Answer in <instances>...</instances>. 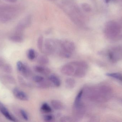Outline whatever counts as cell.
Wrapping results in <instances>:
<instances>
[{
  "label": "cell",
  "instance_id": "obj_1",
  "mask_svg": "<svg viewBox=\"0 0 122 122\" xmlns=\"http://www.w3.org/2000/svg\"><path fill=\"white\" fill-rule=\"evenodd\" d=\"M75 46L74 44L69 41H65L61 43L60 48L58 50L59 56L62 58H70L74 52Z\"/></svg>",
  "mask_w": 122,
  "mask_h": 122
},
{
  "label": "cell",
  "instance_id": "obj_2",
  "mask_svg": "<svg viewBox=\"0 0 122 122\" xmlns=\"http://www.w3.org/2000/svg\"><path fill=\"white\" fill-rule=\"evenodd\" d=\"M56 44L54 42L51 41H46L44 46V53L47 55L53 54L56 51Z\"/></svg>",
  "mask_w": 122,
  "mask_h": 122
},
{
  "label": "cell",
  "instance_id": "obj_3",
  "mask_svg": "<svg viewBox=\"0 0 122 122\" xmlns=\"http://www.w3.org/2000/svg\"><path fill=\"white\" fill-rule=\"evenodd\" d=\"M75 69V67L69 62L61 67V72L63 74L66 76H73Z\"/></svg>",
  "mask_w": 122,
  "mask_h": 122
},
{
  "label": "cell",
  "instance_id": "obj_4",
  "mask_svg": "<svg viewBox=\"0 0 122 122\" xmlns=\"http://www.w3.org/2000/svg\"><path fill=\"white\" fill-rule=\"evenodd\" d=\"M0 111L8 120L12 122H17L18 120L9 111L6 107L0 102Z\"/></svg>",
  "mask_w": 122,
  "mask_h": 122
},
{
  "label": "cell",
  "instance_id": "obj_5",
  "mask_svg": "<svg viewBox=\"0 0 122 122\" xmlns=\"http://www.w3.org/2000/svg\"><path fill=\"white\" fill-rule=\"evenodd\" d=\"M13 92L14 96L19 100L23 101H27L29 100L28 96L26 94L18 88H14L13 90Z\"/></svg>",
  "mask_w": 122,
  "mask_h": 122
},
{
  "label": "cell",
  "instance_id": "obj_6",
  "mask_svg": "<svg viewBox=\"0 0 122 122\" xmlns=\"http://www.w3.org/2000/svg\"><path fill=\"white\" fill-rule=\"evenodd\" d=\"M85 107L82 104L77 107H74L73 113L74 116L77 118H81L85 112Z\"/></svg>",
  "mask_w": 122,
  "mask_h": 122
},
{
  "label": "cell",
  "instance_id": "obj_7",
  "mask_svg": "<svg viewBox=\"0 0 122 122\" xmlns=\"http://www.w3.org/2000/svg\"><path fill=\"white\" fill-rule=\"evenodd\" d=\"M33 69L36 72L43 75H48L51 72L50 69L42 66H35L34 67Z\"/></svg>",
  "mask_w": 122,
  "mask_h": 122
},
{
  "label": "cell",
  "instance_id": "obj_8",
  "mask_svg": "<svg viewBox=\"0 0 122 122\" xmlns=\"http://www.w3.org/2000/svg\"><path fill=\"white\" fill-rule=\"evenodd\" d=\"M86 70L87 69L83 68L75 67V71L73 76L76 78H83L86 75Z\"/></svg>",
  "mask_w": 122,
  "mask_h": 122
},
{
  "label": "cell",
  "instance_id": "obj_9",
  "mask_svg": "<svg viewBox=\"0 0 122 122\" xmlns=\"http://www.w3.org/2000/svg\"><path fill=\"white\" fill-rule=\"evenodd\" d=\"M75 67H80L86 69L88 68V64L84 61H74L69 62Z\"/></svg>",
  "mask_w": 122,
  "mask_h": 122
},
{
  "label": "cell",
  "instance_id": "obj_10",
  "mask_svg": "<svg viewBox=\"0 0 122 122\" xmlns=\"http://www.w3.org/2000/svg\"><path fill=\"white\" fill-rule=\"evenodd\" d=\"M11 17L10 14L3 11H0V22L5 23L11 19Z\"/></svg>",
  "mask_w": 122,
  "mask_h": 122
},
{
  "label": "cell",
  "instance_id": "obj_11",
  "mask_svg": "<svg viewBox=\"0 0 122 122\" xmlns=\"http://www.w3.org/2000/svg\"><path fill=\"white\" fill-rule=\"evenodd\" d=\"M49 80L56 87H59L61 85V82L60 79L56 75L52 74L49 77Z\"/></svg>",
  "mask_w": 122,
  "mask_h": 122
},
{
  "label": "cell",
  "instance_id": "obj_12",
  "mask_svg": "<svg viewBox=\"0 0 122 122\" xmlns=\"http://www.w3.org/2000/svg\"><path fill=\"white\" fill-rule=\"evenodd\" d=\"M51 106L54 109L57 110H61L64 108L63 104L60 101L56 100H53L51 102Z\"/></svg>",
  "mask_w": 122,
  "mask_h": 122
},
{
  "label": "cell",
  "instance_id": "obj_13",
  "mask_svg": "<svg viewBox=\"0 0 122 122\" xmlns=\"http://www.w3.org/2000/svg\"><path fill=\"white\" fill-rule=\"evenodd\" d=\"M65 86L67 89H73L76 85V81L71 78H68L66 79L65 81Z\"/></svg>",
  "mask_w": 122,
  "mask_h": 122
},
{
  "label": "cell",
  "instance_id": "obj_14",
  "mask_svg": "<svg viewBox=\"0 0 122 122\" xmlns=\"http://www.w3.org/2000/svg\"><path fill=\"white\" fill-rule=\"evenodd\" d=\"M37 62L41 65H46L49 63V59L46 55H41L38 57Z\"/></svg>",
  "mask_w": 122,
  "mask_h": 122
},
{
  "label": "cell",
  "instance_id": "obj_15",
  "mask_svg": "<svg viewBox=\"0 0 122 122\" xmlns=\"http://www.w3.org/2000/svg\"><path fill=\"white\" fill-rule=\"evenodd\" d=\"M52 83L49 81L44 80L42 81L37 83V86L38 88L45 89L49 88L52 85Z\"/></svg>",
  "mask_w": 122,
  "mask_h": 122
},
{
  "label": "cell",
  "instance_id": "obj_16",
  "mask_svg": "<svg viewBox=\"0 0 122 122\" xmlns=\"http://www.w3.org/2000/svg\"><path fill=\"white\" fill-rule=\"evenodd\" d=\"M83 92H84L83 90H81L77 94L76 98H75L74 102V107L77 106L81 104V100Z\"/></svg>",
  "mask_w": 122,
  "mask_h": 122
},
{
  "label": "cell",
  "instance_id": "obj_17",
  "mask_svg": "<svg viewBox=\"0 0 122 122\" xmlns=\"http://www.w3.org/2000/svg\"><path fill=\"white\" fill-rule=\"evenodd\" d=\"M41 110L45 113H50L52 112V110L51 107L46 103L42 104L41 107Z\"/></svg>",
  "mask_w": 122,
  "mask_h": 122
},
{
  "label": "cell",
  "instance_id": "obj_18",
  "mask_svg": "<svg viewBox=\"0 0 122 122\" xmlns=\"http://www.w3.org/2000/svg\"><path fill=\"white\" fill-rule=\"evenodd\" d=\"M10 40L13 42L16 43H21L23 42V37L20 35L16 34L11 36L10 37Z\"/></svg>",
  "mask_w": 122,
  "mask_h": 122
},
{
  "label": "cell",
  "instance_id": "obj_19",
  "mask_svg": "<svg viewBox=\"0 0 122 122\" xmlns=\"http://www.w3.org/2000/svg\"><path fill=\"white\" fill-rule=\"evenodd\" d=\"M21 72L24 76L28 77L30 74L31 71L29 67L26 64H24L23 69Z\"/></svg>",
  "mask_w": 122,
  "mask_h": 122
},
{
  "label": "cell",
  "instance_id": "obj_20",
  "mask_svg": "<svg viewBox=\"0 0 122 122\" xmlns=\"http://www.w3.org/2000/svg\"><path fill=\"white\" fill-rule=\"evenodd\" d=\"M25 26L22 22L19 23L16 26L15 28V31L18 34L20 35L24 29Z\"/></svg>",
  "mask_w": 122,
  "mask_h": 122
},
{
  "label": "cell",
  "instance_id": "obj_21",
  "mask_svg": "<svg viewBox=\"0 0 122 122\" xmlns=\"http://www.w3.org/2000/svg\"><path fill=\"white\" fill-rule=\"evenodd\" d=\"M4 80L9 84H15V80L11 75L6 74L4 76Z\"/></svg>",
  "mask_w": 122,
  "mask_h": 122
},
{
  "label": "cell",
  "instance_id": "obj_22",
  "mask_svg": "<svg viewBox=\"0 0 122 122\" xmlns=\"http://www.w3.org/2000/svg\"><path fill=\"white\" fill-rule=\"evenodd\" d=\"M27 56L30 60H33L36 57V52L33 49H30L28 51Z\"/></svg>",
  "mask_w": 122,
  "mask_h": 122
},
{
  "label": "cell",
  "instance_id": "obj_23",
  "mask_svg": "<svg viewBox=\"0 0 122 122\" xmlns=\"http://www.w3.org/2000/svg\"><path fill=\"white\" fill-rule=\"evenodd\" d=\"M3 71L6 74H11L13 71V68L10 64H5L2 67Z\"/></svg>",
  "mask_w": 122,
  "mask_h": 122
},
{
  "label": "cell",
  "instance_id": "obj_24",
  "mask_svg": "<svg viewBox=\"0 0 122 122\" xmlns=\"http://www.w3.org/2000/svg\"><path fill=\"white\" fill-rule=\"evenodd\" d=\"M107 76L122 81V75L118 73H109L107 74Z\"/></svg>",
  "mask_w": 122,
  "mask_h": 122
},
{
  "label": "cell",
  "instance_id": "obj_25",
  "mask_svg": "<svg viewBox=\"0 0 122 122\" xmlns=\"http://www.w3.org/2000/svg\"><path fill=\"white\" fill-rule=\"evenodd\" d=\"M43 38L42 36H41L38 39L37 46L39 49L41 51H43Z\"/></svg>",
  "mask_w": 122,
  "mask_h": 122
},
{
  "label": "cell",
  "instance_id": "obj_26",
  "mask_svg": "<svg viewBox=\"0 0 122 122\" xmlns=\"http://www.w3.org/2000/svg\"><path fill=\"white\" fill-rule=\"evenodd\" d=\"M43 119L46 122H52L54 120V117L52 115H46L44 116Z\"/></svg>",
  "mask_w": 122,
  "mask_h": 122
},
{
  "label": "cell",
  "instance_id": "obj_27",
  "mask_svg": "<svg viewBox=\"0 0 122 122\" xmlns=\"http://www.w3.org/2000/svg\"><path fill=\"white\" fill-rule=\"evenodd\" d=\"M43 77L40 76H35L33 77V80L36 83H39L44 80Z\"/></svg>",
  "mask_w": 122,
  "mask_h": 122
},
{
  "label": "cell",
  "instance_id": "obj_28",
  "mask_svg": "<svg viewBox=\"0 0 122 122\" xmlns=\"http://www.w3.org/2000/svg\"><path fill=\"white\" fill-rule=\"evenodd\" d=\"M21 115L24 120L28 121L29 119V117L26 112L23 109H21L20 111Z\"/></svg>",
  "mask_w": 122,
  "mask_h": 122
},
{
  "label": "cell",
  "instance_id": "obj_29",
  "mask_svg": "<svg viewBox=\"0 0 122 122\" xmlns=\"http://www.w3.org/2000/svg\"><path fill=\"white\" fill-rule=\"evenodd\" d=\"M24 64L21 61H18L16 63V67H17V69L19 71L21 72L23 69V67Z\"/></svg>",
  "mask_w": 122,
  "mask_h": 122
},
{
  "label": "cell",
  "instance_id": "obj_30",
  "mask_svg": "<svg viewBox=\"0 0 122 122\" xmlns=\"http://www.w3.org/2000/svg\"><path fill=\"white\" fill-rule=\"evenodd\" d=\"M82 8L86 11H89L91 9L89 4L86 3H84L82 5Z\"/></svg>",
  "mask_w": 122,
  "mask_h": 122
},
{
  "label": "cell",
  "instance_id": "obj_31",
  "mask_svg": "<svg viewBox=\"0 0 122 122\" xmlns=\"http://www.w3.org/2000/svg\"><path fill=\"white\" fill-rule=\"evenodd\" d=\"M61 122H71V119L70 117H63L61 119Z\"/></svg>",
  "mask_w": 122,
  "mask_h": 122
},
{
  "label": "cell",
  "instance_id": "obj_32",
  "mask_svg": "<svg viewBox=\"0 0 122 122\" xmlns=\"http://www.w3.org/2000/svg\"><path fill=\"white\" fill-rule=\"evenodd\" d=\"M5 64L4 61L2 59L0 58V67H2Z\"/></svg>",
  "mask_w": 122,
  "mask_h": 122
},
{
  "label": "cell",
  "instance_id": "obj_33",
  "mask_svg": "<svg viewBox=\"0 0 122 122\" xmlns=\"http://www.w3.org/2000/svg\"><path fill=\"white\" fill-rule=\"evenodd\" d=\"M8 2L11 3H15L17 1V0H6Z\"/></svg>",
  "mask_w": 122,
  "mask_h": 122
},
{
  "label": "cell",
  "instance_id": "obj_34",
  "mask_svg": "<svg viewBox=\"0 0 122 122\" xmlns=\"http://www.w3.org/2000/svg\"><path fill=\"white\" fill-rule=\"evenodd\" d=\"M111 0H105V1L106 3H108Z\"/></svg>",
  "mask_w": 122,
  "mask_h": 122
}]
</instances>
